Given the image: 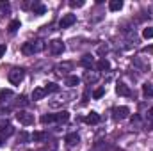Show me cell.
I'll use <instances>...</instances> for the list:
<instances>
[{"label": "cell", "instance_id": "cell-6", "mask_svg": "<svg viewBox=\"0 0 153 151\" xmlns=\"http://www.w3.org/2000/svg\"><path fill=\"white\" fill-rule=\"evenodd\" d=\"M128 114H130L128 107H116L114 110H112V117H114L116 121H121V119L128 117Z\"/></svg>", "mask_w": 153, "mask_h": 151}, {"label": "cell", "instance_id": "cell-3", "mask_svg": "<svg viewBox=\"0 0 153 151\" xmlns=\"http://www.w3.org/2000/svg\"><path fill=\"white\" fill-rule=\"evenodd\" d=\"M48 48H50V52H52L53 55H61L66 46H64V43H62L61 39H53V41L48 43Z\"/></svg>", "mask_w": 153, "mask_h": 151}, {"label": "cell", "instance_id": "cell-21", "mask_svg": "<svg viewBox=\"0 0 153 151\" xmlns=\"http://www.w3.org/2000/svg\"><path fill=\"white\" fill-rule=\"evenodd\" d=\"M13 96V91L11 89H0V103H4L7 98Z\"/></svg>", "mask_w": 153, "mask_h": 151}, {"label": "cell", "instance_id": "cell-25", "mask_svg": "<svg viewBox=\"0 0 153 151\" xmlns=\"http://www.w3.org/2000/svg\"><path fill=\"white\" fill-rule=\"evenodd\" d=\"M29 139H30V135H29L27 132H20V135H18V142H20V144H27Z\"/></svg>", "mask_w": 153, "mask_h": 151}, {"label": "cell", "instance_id": "cell-30", "mask_svg": "<svg viewBox=\"0 0 153 151\" xmlns=\"http://www.w3.org/2000/svg\"><path fill=\"white\" fill-rule=\"evenodd\" d=\"M84 4H85L84 0H78V2H70V5H71V7H82Z\"/></svg>", "mask_w": 153, "mask_h": 151}, {"label": "cell", "instance_id": "cell-32", "mask_svg": "<svg viewBox=\"0 0 153 151\" xmlns=\"http://www.w3.org/2000/svg\"><path fill=\"white\" fill-rule=\"evenodd\" d=\"M5 50H7V46H5V44H0V57L5 55Z\"/></svg>", "mask_w": 153, "mask_h": 151}, {"label": "cell", "instance_id": "cell-27", "mask_svg": "<svg viewBox=\"0 0 153 151\" xmlns=\"http://www.w3.org/2000/svg\"><path fill=\"white\" fill-rule=\"evenodd\" d=\"M143 93H144V96H153V87L150 85V84L143 85Z\"/></svg>", "mask_w": 153, "mask_h": 151}, {"label": "cell", "instance_id": "cell-13", "mask_svg": "<svg viewBox=\"0 0 153 151\" xmlns=\"http://www.w3.org/2000/svg\"><path fill=\"white\" fill-rule=\"evenodd\" d=\"M78 142H80V137H78V133H76V132L66 135V144H68V146H76Z\"/></svg>", "mask_w": 153, "mask_h": 151}, {"label": "cell", "instance_id": "cell-9", "mask_svg": "<svg viewBox=\"0 0 153 151\" xmlns=\"http://www.w3.org/2000/svg\"><path fill=\"white\" fill-rule=\"evenodd\" d=\"M71 68H73L71 62H62V64H57V66H55V71H57L59 75H66Z\"/></svg>", "mask_w": 153, "mask_h": 151}, {"label": "cell", "instance_id": "cell-33", "mask_svg": "<svg viewBox=\"0 0 153 151\" xmlns=\"http://www.w3.org/2000/svg\"><path fill=\"white\" fill-rule=\"evenodd\" d=\"M146 117L153 121V107H152V109H148V112H146Z\"/></svg>", "mask_w": 153, "mask_h": 151}, {"label": "cell", "instance_id": "cell-12", "mask_svg": "<svg viewBox=\"0 0 153 151\" xmlns=\"http://www.w3.org/2000/svg\"><path fill=\"white\" fill-rule=\"evenodd\" d=\"M116 93H117L119 96H130V94H132V91L128 89V85H125V84H121V82L116 85Z\"/></svg>", "mask_w": 153, "mask_h": 151}, {"label": "cell", "instance_id": "cell-35", "mask_svg": "<svg viewBox=\"0 0 153 151\" xmlns=\"http://www.w3.org/2000/svg\"><path fill=\"white\" fill-rule=\"evenodd\" d=\"M143 52H153V46H146V48H144Z\"/></svg>", "mask_w": 153, "mask_h": 151}, {"label": "cell", "instance_id": "cell-5", "mask_svg": "<svg viewBox=\"0 0 153 151\" xmlns=\"http://www.w3.org/2000/svg\"><path fill=\"white\" fill-rule=\"evenodd\" d=\"M75 21H76L75 14H64V16L61 18V21H59V29H68V27H71Z\"/></svg>", "mask_w": 153, "mask_h": 151}, {"label": "cell", "instance_id": "cell-2", "mask_svg": "<svg viewBox=\"0 0 153 151\" xmlns=\"http://www.w3.org/2000/svg\"><path fill=\"white\" fill-rule=\"evenodd\" d=\"M23 76H25V71L22 68H14V70L9 71V82L13 85H20V82L23 80Z\"/></svg>", "mask_w": 153, "mask_h": 151}, {"label": "cell", "instance_id": "cell-4", "mask_svg": "<svg viewBox=\"0 0 153 151\" xmlns=\"http://www.w3.org/2000/svg\"><path fill=\"white\" fill-rule=\"evenodd\" d=\"M16 119H18L22 124H25V126H29V124L34 123V115L29 114V112H25V110H20V112L16 114Z\"/></svg>", "mask_w": 153, "mask_h": 151}, {"label": "cell", "instance_id": "cell-17", "mask_svg": "<svg viewBox=\"0 0 153 151\" xmlns=\"http://www.w3.org/2000/svg\"><path fill=\"white\" fill-rule=\"evenodd\" d=\"M70 119V112L68 110H61V112L55 114V121H59V123H66Z\"/></svg>", "mask_w": 153, "mask_h": 151}, {"label": "cell", "instance_id": "cell-10", "mask_svg": "<svg viewBox=\"0 0 153 151\" xmlns=\"http://www.w3.org/2000/svg\"><path fill=\"white\" fill-rule=\"evenodd\" d=\"M46 96V91H45V87H36L34 91H32V94H30V98L34 100V101H38V100H43Z\"/></svg>", "mask_w": 153, "mask_h": 151}, {"label": "cell", "instance_id": "cell-11", "mask_svg": "<svg viewBox=\"0 0 153 151\" xmlns=\"http://www.w3.org/2000/svg\"><path fill=\"white\" fill-rule=\"evenodd\" d=\"M84 123H85V124H98V123H100V115L96 112L87 114V115L84 117Z\"/></svg>", "mask_w": 153, "mask_h": 151}, {"label": "cell", "instance_id": "cell-1", "mask_svg": "<svg viewBox=\"0 0 153 151\" xmlns=\"http://www.w3.org/2000/svg\"><path fill=\"white\" fill-rule=\"evenodd\" d=\"M45 48V44H43V41H27L23 46H22V52L25 53V55H34V53H38Z\"/></svg>", "mask_w": 153, "mask_h": 151}, {"label": "cell", "instance_id": "cell-22", "mask_svg": "<svg viewBox=\"0 0 153 151\" xmlns=\"http://www.w3.org/2000/svg\"><path fill=\"white\" fill-rule=\"evenodd\" d=\"M32 11H34V14H38V16H41V14H45L46 7H45L43 4H34V5H32Z\"/></svg>", "mask_w": 153, "mask_h": 151}, {"label": "cell", "instance_id": "cell-31", "mask_svg": "<svg viewBox=\"0 0 153 151\" xmlns=\"http://www.w3.org/2000/svg\"><path fill=\"white\" fill-rule=\"evenodd\" d=\"M18 103H20V105H23V107H25V105H29V100H27V98H25V96H20V100H18Z\"/></svg>", "mask_w": 153, "mask_h": 151}, {"label": "cell", "instance_id": "cell-29", "mask_svg": "<svg viewBox=\"0 0 153 151\" xmlns=\"http://www.w3.org/2000/svg\"><path fill=\"white\" fill-rule=\"evenodd\" d=\"M103 94H105V89H103V87H100V89H96V91L93 93V98H94V100H98V98H102Z\"/></svg>", "mask_w": 153, "mask_h": 151}, {"label": "cell", "instance_id": "cell-28", "mask_svg": "<svg viewBox=\"0 0 153 151\" xmlns=\"http://www.w3.org/2000/svg\"><path fill=\"white\" fill-rule=\"evenodd\" d=\"M5 13H9V4L7 2H0V16H4Z\"/></svg>", "mask_w": 153, "mask_h": 151}, {"label": "cell", "instance_id": "cell-26", "mask_svg": "<svg viewBox=\"0 0 153 151\" xmlns=\"http://www.w3.org/2000/svg\"><path fill=\"white\" fill-rule=\"evenodd\" d=\"M143 38L144 39H153V27H146L143 30Z\"/></svg>", "mask_w": 153, "mask_h": 151}, {"label": "cell", "instance_id": "cell-15", "mask_svg": "<svg viewBox=\"0 0 153 151\" xmlns=\"http://www.w3.org/2000/svg\"><path fill=\"white\" fill-rule=\"evenodd\" d=\"M121 9H123V2L121 0H111L109 2V11L116 13V11H121Z\"/></svg>", "mask_w": 153, "mask_h": 151}, {"label": "cell", "instance_id": "cell-14", "mask_svg": "<svg viewBox=\"0 0 153 151\" xmlns=\"http://www.w3.org/2000/svg\"><path fill=\"white\" fill-rule=\"evenodd\" d=\"M96 68H98V71H109L111 70V62L107 59H100L96 62Z\"/></svg>", "mask_w": 153, "mask_h": 151}, {"label": "cell", "instance_id": "cell-20", "mask_svg": "<svg viewBox=\"0 0 153 151\" xmlns=\"http://www.w3.org/2000/svg\"><path fill=\"white\" fill-rule=\"evenodd\" d=\"M30 139H32L34 142H41V141L46 139V133H45V132H34V133L30 135Z\"/></svg>", "mask_w": 153, "mask_h": 151}, {"label": "cell", "instance_id": "cell-19", "mask_svg": "<svg viewBox=\"0 0 153 151\" xmlns=\"http://www.w3.org/2000/svg\"><path fill=\"white\" fill-rule=\"evenodd\" d=\"M20 27H22V23H20V20H13V21L9 23V27H7V30H9L11 34H14V32H16V30H18Z\"/></svg>", "mask_w": 153, "mask_h": 151}, {"label": "cell", "instance_id": "cell-24", "mask_svg": "<svg viewBox=\"0 0 153 151\" xmlns=\"http://www.w3.org/2000/svg\"><path fill=\"white\" fill-rule=\"evenodd\" d=\"M45 91H46V94H48V93H57V91H59V85L53 84V82H50V84L45 85Z\"/></svg>", "mask_w": 153, "mask_h": 151}, {"label": "cell", "instance_id": "cell-16", "mask_svg": "<svg viewBox=\"0 0 153 151\" xmlns=\"http://www.w3.org/2000/svg\"><path fill=\"white\" fill-rule=\"evenodd\" d=\"M13 133H14V128H13L11 124H7L5 128H2V130H0V137H2V139H7V137H11Z\"/></svg>", "mask_w": 153, "mask_h": 151}, {"label": "cell", "instance_id": "cell-36", "mask_svg": "<svg viewBox=\"0 0 153 151\" xmlns=\"http://www.w3.org/2000/svg\"><path fill=\"white\" fill-rule=\"evenodd\" d=\"M2 142H4V139H2V137H0V146H2Z\"/></svg>", "mask_w": 153, "mask_h": 151}, {"label": "cell", "instance_id": "cell-18", "mask_svg": "<svg viewBox=\"0 0 153 151\" xmlns=\"http://www.w3.org/2000/svg\"><path fill=\"white\" fill-rule=\"evenodd\" d=\"M78 84H80V78L76 75H70L66 78V85H68V87H76Z\"/></svg>", "mask_w": 153, "mask_h": 151}, {"label": "cell", "instance_id": "cell-34", "mask_svg": "<svg viewBox=\"0 0 153 151\" xmlns=\"http://www.w3.org/2000/svg\"><path fill=\"white\" fill-rule=\"evenodd\" d=\"M98 53H102V55L107 53V46H100V48H98Z\"/></svg>", "mask_w": 153, "mask_h": 151}, {"label": "cell", "instance_id": "cell-8", "mask_svg": "<svg viewBox=\"0 0 153 151\" xmlns=\"http://www.w3.org/2000/svg\"><path fill=\"white\" fill-rule=\"evenodd\" d=\"M80 66L85 68V70H91V68L94 66V59H93L91 55H84V57L80 59Z\"/></svg>", "mask_w": 153, "mask_h": 151}, {"label": "cell", "instance_id": "cell-7", "mask_svg": "<svg viewBox=\"0 0 153 151\" xmlns=\"http://www.w3.org/2000/svg\"><path fill=\"white\" fill-rule=\"evenodd\" d=\"M84 80H85L87 84H96V82L100 80V73H98V71H91V70H87V71L84 73Z\"/></svg>", "mask_w": 153, "mask_h": 151}, {"label": "cell", "instance_id": "cell-23", "mask_svg": "<svg viewBox=\"0 0 153 151\" xmlns=\"http://www.w3.org/2000/svg\"><path fill=\"white\" fill-rule=\"evenodd\" d=\"M55 121V114H43L41 115V123L46 124V123H53Z\"/></svg>", "mask_w": 153, "mask_h": 151}]
</instances>
